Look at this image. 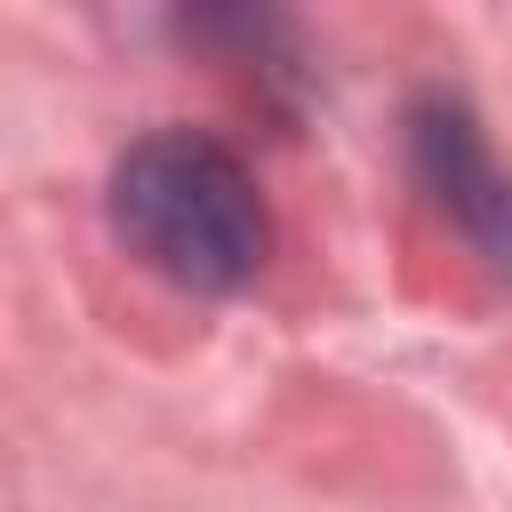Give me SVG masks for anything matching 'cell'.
Here are the masks:
<instances>
[{
  "mask_svg": "<svg viewBox=\"0 0 512 512\" xmlns=\"http://www.w3.org/2000/svg\"><path fill=\"white\" fill-rule=\"evenodd\" d=\"M416 168H424V184L440 192V208H448L496 264H512V176H496V160H488V144H480V128H472L464 104L432 96V104L416 112Z\"/></svg>",
  "mask_w": 512,
  "mask_h": 512,
  "instance_id": "2",
  "label": "cell"
},
{
  "mask_svg": "<svg viewBox=\"0 0 512 512\" xmlns=\"http://www.w3.org/2000/svg\"><path fill=\"white\" fill-rule=\"evenodd\" d=\"M104 216L120 232V248L192 288V296H224L248 288L272 256V216L256 176L240 168L232 144H216L208 128H152L112 160L104 184Z\"/></svg>",
  "mask_w": 512,
  "mask_h": 512,
  "instance_id": "1",
  "label": "cell"
}]
</instances>
